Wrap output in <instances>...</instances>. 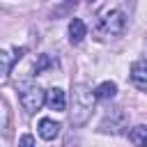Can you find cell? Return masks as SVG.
<instances>
[{
	"instance_id": "cell-5",
	"label": "cell",
	"mask_w": 147,
	"mask_h": 147,
	"mask_svg": "<svg viewBox=\"0 0 147 147\" xmlns=\"http://www.w3.org/2000/svg\"><path fill=\"white\" fill-rule=\"evenodd\" d=\"M131 83L138 87V90H142V92H147V57H140V60H136L133 64H131Z\"/></svg>"
},
{
	"instance_id": "cell-13",
	"label": "cell",
	"mask_w": 147,
	"mask_h": 147,
	"mask_svg": "<svg viewBox=\"0 0 147 147\" xmlns=\"http://www.w3.org/2000/svg\"><path fill=\"white\" fill-rule=\"evenodd\" d=\"M0 133H9V110H7V106L0 101Z\"/></svg>"
},
{
	"instance_id": "cell-9",
	"label": "cell",
	"mask_w": 147,
	"mask_h": 147,
	"mask_svg": "<svg viewBox=\"0 0 147 147\" xmlns=\"http://www.w3.org/2000/svg\"><path fill=\"white\" fill-rule=\"evenodd\" d=\"M115 94H117V85H115L113 80H103V83H99L96 90H94V99H103V101L113 99Z\"/></svg>"
},
{
	"instance_id": "cell-10",
	"label": "cell",
	"mask_w": 147,
	"mask_h": 147,
	"mask_svg": "<svg viewBox=\"0 0 147 147\" xmlns=\"http://www.w3.org/2000/svg\"><path fill=\"white\" fill-rule=\"evenodd\" d=\"M129 140L136 147H147V124H138L129 131Z\"/></svg>"
},
{
	"instance_id": "cell-14",
	"label": "cell",
	"mask_w": 147,
	"mask_h": 147,
	"mask_svg": "<svg viewBox=\"0 0 147 147\" xmlns=\"http://www.w3.org/2000/svg\"><path fill=\"white\" fill-rule=\"evenodd\" d=\"M18 147H37V145H34V138H32L30 133H25V136H21Z\"/></svg>"
},
{
	"instance_id": "cell-6",
	"label": "cell",
	"mask_w": 147,
	"mask_h": 147,
	"mask_svg": "<svg viewBox=\"0 0 147 147\" xmlns=\"http://www.w3.org/2000/svg\"><path fill=\"white\" fill-rule=\"evenodd\" d=\"M46 103L51 110H64L67 108V94L62 87H51L46 92Z\"/></svg>"
},
{
	"instance_id": "cell-4",
	"label": "cell",
	"mask_w": 147,
	"mask_h": 147,
	"mask_svg": "<svg viewBox=\"0 0 147 147\" xmlns=\"http://www.w3.org/2000/svg\"><path fill=\"white\" fill-rule=\"evenodd\" d=\"M126 122H129V115L124 113V108H110L106 115H103V119H101V124H99V131L101 133H122V129L126 126Z\"/></svg>"
},
{
	"instance_id": "cell-2",
	"label": "cell",
	"mask_w": 147,
	"mask_h": 147,
	"mask_svg": "<svg viewBox=\"0 0 147 147\" xmlns=\"http://www.w3.org/2000/svg\"><path fill=\"white\" fill-rule=\"evenodd\" d=\"M124 30H126V14L122 9H108L96 18V25H94V32L99 39L119 37Z\"/></svg>"
},
{
	"instance_id": "cell-1",
	"label": "cell",
	"mask_w": 147,
	"mask_h": 147,
	"mask_svg": "<svg viewBox=\"0 0 147 147\" xmlns=\"http://www.w3.org/2000/svg\"><path fill=\"white\" fill-rule=\"evenodd\" d=\"M94 92L87 87V85H83V83H78V85H74V90H71V110H69V122L74 124V126H83V124H87V119L92 117V113H94Z\"/></svg>"
},
{
	"instance_id": "cell-12",
	"label": "cell",
	"mask_w": 147,
	"mask_h": 147,
	"mask_svg": "<svg viewBox=\"0 0 147 147\" xmlns=\"http://www.w3.org/2000/svg\"><path fill=\"white\" fill-rule=\"evenodd\" d=\"M11 64H14V57H11L7 51H2V48H0V78H5V76L9 74Z\"/></svg>"
},
{
	"instance_id": "cell-11",
	"label": "cell",
	"mask_w": 147,
	"mask_h": 147,
	"mask_svg": "<svg viewBox=\"0 0 147 147\" xmlns=\"http://www.w3.org/2000/svg\"><path fill=\"white\" fill-rule=\"evenodd\" d=\"M53 67H57V60H53L48 53L37 55V60H34V74H44V71H48Z\"/></svg>"
},
{
	"instance_id": "cell-3",
	"label": "cell",
	"mask_w": 147,
	"mask_h": 147,
	"mask_svg": "<svg viewBox=\"0 0 147 147\" xmlns=\"http://www.w3.org/2000/svg\"><path fill=\"white\" fill-rule=\"evenodd\" d=\"M46 103V92L39 85H23L21 87V106L25 113H37Z\"/></svg>"
},
{
	"instance_id": "cell-7",
	"label": "cell",
	"mask_w": 147,
	"mask_h": 147,
	"mask_svg": "<svg viewBox=\"0 0 147 147\" xmlns=\"http://www.w3.org/2000/svg\"><path fill=\"white\" fill-rule=\"evenodd\" d=\"M37 131H39V136H41L44 140H53V138L60 133V124H57L55 119H51V117H41Z\"/></svg>"
},
{
	"instance_id": "cell-8",
	"label": "cell",
	"mask_w": 147,
	"mask_h": 147,
	"mask_svg": "<svg viewBox=\"0 0 147 147\" xmlns=\"http://www.w3.org/2000/svg\"><path fill=\"white\" fill-rule=\"evenodd\" d=\"M85 34H87L85 23H83L80 18H71V21H69V41H71V44H80V41L85 39Z\"/></svg>"
}]
</instances>
